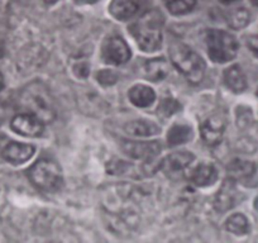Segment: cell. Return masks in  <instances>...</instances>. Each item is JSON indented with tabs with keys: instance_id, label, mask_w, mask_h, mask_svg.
I'll list each match as a JSON object with an SVG mask.
<instances>
[{
	"instance_id": "obj_1",
	"label": "cell",
	"mask_w": 258,
	"mask_h": 243,
	"mask_svg": "<svg viewBox=\"0 0 258 243\" xmlns=\"http://www.w3.org/2000/svg\"><path fill=\"white\" fill-rule=\"evenodd\" d=\"M19 104L27 113L34 114L43 123H49L56 116L53 99L49 90L39 81L29 84L22 90Z\"/></svg>"
},
{
	"instance_id": "obj_2",
	"label": "cell",
	"mask_w": 258,
	"mask_h": 243,
	"mask_svg": "<svg viewBox=\"0 0 258 243\" xmlns=\"http://www.w3.org/2000/svg\"><path fill=\"white\" fill-rule=\"evenodd\" d=\"M163 17L156 11H150L143 14L138 22L131 26L129 31L135 37L138 47L145 52H155L162 44Z\"/></svg>"
},
{
	"instance_id": "obj_3",
	"label": "cell",
	"mask_w": 258,
	"mask_h": 243,
	"mask_svg": "<svg viewBox=\"0 0 258 243\" xmlns=\"http://www.w3.org/2000/svg\"><path fill=\"white\" fill-rule=\"evenodd\" d=\"M170 57L172 65L185 76L188 83H202L207 65L194 49L182 43H175L170 49Z\"/></svg>"
},
{
	"instance_id": "obj_4",
	"label": "cell",
	"mask_w": 258,
	"mask_h": 243,
	"mask_svg": "<svg viewBox=\"0 0 258 243\" xmlns=\"http://www.w3.org/2000/svg\"><path fill=\"white\" fill-rule=\"evenodd\" d=\"M28 177L34 187L43 192H56L63 183L61 167L48 158H41L32 165L28 170Z\"/></svg>"
},
{
	"instance_id": "obj_5",
	"label": "cell",
	"mask_w": 258,
	"mask_h": 243,
	"mask_svg": "<svg viewBox=\"0 0 258 243\" xmlns=\"http://www.w3.org/2000/svg\"><path fill=\"white\" fill-rule=\"evenodd\" d=\"M208 46V54L218 64L232 61L238 52V42L233 34L219 29H210L205 37Z\"/></svg>"
},
{
	"instance_id": "obj_6",
	"label": "cell",
	"mask_w": 258,
	"mask_h": 243,
	"mask_svg": "<svg viewBox=\"0 0 258 243\" xmlns=\"http://www.w3.org/2000/svg\"><path fill=\"white\" fill-rule=\"evenodd\" d=\"M101 57L109 65H123L131 58V48L121 37H109L101 47Z\"/></svg>"
},
{
	"instance_id": "obj_7",
	"label": "cell",
	"mask_w": 258,
	"mask_h": 243,
	"mask_svg": "<svg viewBox=\"0 0 258 243\" xmlns=\"http://www.w3.org/2000/svg\"><path fill=\"white\" fill-rule=\"evenodd\" d=\"M120 148L129 157L150 162L161 152V143L158 141H126L123 140Z\"/></svg>"
},
{
	"instance_id": "obj_8",
	"label": "cell",
	"mask_w": 258,
	"mask_h": 243,
	"mask_svg": "<svg viewBox=\"0 0 258 243\" xmlns=\"http://www.w3.org/2000/svg\"><path fill=\"white\" fill-rule=\"evenodd\" d=\"M12 130L26 137H38L43 133L44 123L31 113H22L14 116L11 123Z\"/></svg>"
},
{
	"instance_id": "obj_9",
	"label": "cell",
	"mask_w": 258,
	"mask_h": 243,
	"mask_svg": "<svg viewBox=\"0 0 258 243\" xmlns=\"http://www.w3.org/2000/svg\"><path fill=\"white\" fill-rule=\"evenodd\" d=\"M194 160H195V156L192 153L187 151H180V152L168 155L161 163V168L168 176L178 175V173H182Z\"/></svg>"
},
{
	"instance_id": "obj_10",
	"label": "cell",
	"mask_w": 258,
	"mask_h": 243,
	"mask_svg": "<svg viewBox=\"0 0 258 243\" xmlns=\"http://www.w3.org/2000/svg\"><path fill=\"white\" fill-rule=\"evenodd\" d=\"M238 203V190L235 188V180L233 178H227L224 181V184L218 192L217 197H215L214 207L219 213L228 212L235 207Z\"/></svg>"
},
{
	"instance_id": "obj_11",
	"label": "cell",
	"mask_w": 258,
	"mask_h": 243,
	"mask_svg": "<svg viewBox=\"0 0 258 243\" xmlns=\"http://www.w3.org/2000/svg\"><path fill=\"white\" fill-rule=\"evenodd\" d=\"M225 130V122L220 116L213 115L200 126V133L204 142L209 146H215L222 141Z\"/></svg>"
},
{
	"instance_id": "obj_12",
	"label": "cell",
	"mask_w": 258,
	"mask_h": 243,
	"mask_svg": "<svg viewBox=\"0 0 258 243\" xmlns=\"http://www.w3.org/2000/svg\"><path fill=\"white\" fill-rule=\"evenodd\" d=\"M36 148L32 145H26V143L11 142L3 148V158L8 162L14 163V165H21V163L27 162L33 157Z\"/></svg>"
},
{
	"instance_id": "obj_13",
	"label": "cell",
	"mask_w": 258,
	"mask_h": 243,
	"mask_svg": "<svg viewBox=\"0 0 258 243\" xmlns=\"http://www.w3.org/2000/svg\"><path fill=\"white\" fill-rule=\"evenodd\" d=\"M218 178V171L213 163L202 162L194 168L190 173V180L194 185L199 188H207L213 185Z\"/></svg>"
},
{
	"instance_id": "obj_14",
	"label": "cell",
	"mask_w": 258,
	"mask_h": 243,
	"mask_svg": "<svg viewBox=\"0 0 258 243\" xmlns=\"http://www.w3.org/2000/svg\"><path fill=\"white\" fill-rule=\"evenodd\" d=\"M140 8L141 0H113L109 12L118 21H128L138 13Z\"/></svg>"
},
{
	"instance_id": "obj_15",
	"label": "cell",
	"mask_w": 258,
	"mask_h": 243,
	"mask_svg": "<svg viewBox=\"0 0 258 243\" xmlns=\"http://www.w3.org/2000/svg\"><path fill=\"white\" fill-rule=\"evenodd\" d=\"M142 70L146 79L157 83V81L163 80L168 75V64L163 57L148 59L143 65Z\"/></svg>"
},
{
	"instance_id": "obj_16",
	"label": "cell",
	"mask_w": 258,
	"mask_h": 243,
	"mask_svg": "<svg viewBox=\"0 0 258 243\" xmlns=\"http://www.w3.org/2000/svg\"><path fill=\"white\" fill-rule=\"evenodd\" d=\"M224 83L233 93H243L247 89V79L240 66L233 65L224 71Z\"/></svg>"
},
{
	"instance_id": "obj_17",
	"label": "cell",
	"mask_w": 258,
	"mask_h": 243,
	"mask_svg": "<svg viewBox=\"0 0 258 243\" xmlns=\"http://www.w3.org/2000/svg\"><path fill=\"white\" fill-rule=\"evenodd\" d=\"M124 131L135 137H151L161 132V128L150 120H133L124 126Z\"/></svg>"
},
{
	"instance_id": "obj_18",
	"label": "cell",
	"mask_w": 258,
	"mask_h": 243,
	"mask_svg": "<svg viewBox=\"0 0 258 243\" xmlns=\"http://www.w3.org/2000/svg\"><path fill=\"white\" fill-rule=\"evenodd\" d=\"M227 171L229 177L233 178V180L244 181L254 175L255 166L254 163L250 162V161H244L237 158V160H233L232 162L228 165Z\"/></svg>"
},
{
	"instance_id": "obj_19",
	"label": "cell",
	"mask_w": 258,
	"mask_h": 243,
	"mask_svg": "<svg viewBox=\"0 0 258 243\" xmlns=\"http://www.w3.org/2000/svg\"><path fill=\"white\" fill-rule=\"evenodd\" d=\"M129 100L138 108H147L155 101L156 94L153 89L146 85H135L129 90Z\"/></svg>"
},
{
	"instance_id": "obj_20",
	"label": "cell",
	"mask_w": 258,
	"mask_h": 243,
	"mask_svg": "<svg viewBox=\"0 0 258 243\" xmlns=\"http://www.w3.org/2000/svg\"><path fill=\"white\" fill-rule=\"evenodd\" d=\"M191 136H192V131L188 126L183 125H176L168 131L167 135V141L168 146L171 147H175V146L182 145V143H186L187 141H190Z\"/></svg>"
},
{
	"instance_id": "obj_21",
	"label": "cell",
	"mask_w": 258,
	"mask_h": 243,
	"mask_svg": "<svg viewBox=\"0 0 258 243\" xmlns=\"http://www.w3.org/2000/svg\"><path fill=\"white\" fill-rule=\"evenodd\" d=\"M225 228L233 234L244 235L249 232V223L243 214H233L225 222Z\"/></svg>"
},
{
	"instance_id": "obj_22",
	"label": "cell",
	"mask_w": 258,
	"mask_h": 243,
	"mask_svg": "<svg viewBox=\"0 0 258 243\" xmlns=\"http://www.w3.org/2000/svg\"><path fill=\"white\" fill-rule=\"evenodd\" d=\"M163 3L173 16H182L192 11L197 0H163Z\"/></svg>"
},
{
	"instance_id": "obj_23",
	"label": "cell",
	"mask_w": 258,
	"mask_h": 243,
	"mask_svg": "<svg viewBox=\"0 0 258 243\" xmlns=\"http://www.w3.org/2000/svg\"><path fill=\"white\" fill-rule=\"evenodd\" d=\"M250 21L249 12L245 8H238L233 11L228 17V24L233 29H242L248 26Z\"/></svg>"
},
{
	"instance_id": "obj_24",
	"label": "cell",
	"mask_w": 258,
	"mask_h": 243,
	"mask_svg": "<svg viewBox=\"0 0 258 243\" xmlns=\"http://www.w3.org/2000/svg\"><path fill=\"white\" fill-rule=\"evenodd\" d=\"M181 109V104L177 100L172 98H166L161 101L160 106H158V113L162 114L165 116H170L172 114L177 113Z\"/></svg>"
},
{
	"instance_id": "obj_25",
	"label": "cell",
	"mask_w": 258,
	"mask_h": 243,
	"mask_svg": "<svg viewBox=\"0 0 258 243\" xmlns=\"http://www.w3.org/2000/svg\"><path fill=\"white\" fill-rule=\"evenodd\" d=\"M129 167H131L129 163L121 160H111L108 163V166H106L109 172L114 173V175H123V173H125L129 170Z\"/></svg>"
},
{
	"instance_id": "obj_26",
	"label": "cell",
	"mask_w": 258,
	"mask_h": 243,
	"mask_svg": "<svg viewBox=\"0 0 258 243\" xmlns=\"http://www.w3.org/2000/svg\"><path fill=\"white\" fill-rule=\"evenodd\" d=\"M98 80L101 85L110 86L116 83V80H118V75L111 70H103L98 74Z\"/></svg>"
},
{
	"instance_id": "obj_27",
	"label": "cell",
	"mask_w": 258,
	"mask_h": 243,
	"mask_svg": "<svg viewBox=\"0 0 258 243\" xmlns=\"http://www.w3.org/2000/svg\"><path fill=\"white\" fill-rule=\"evenodd\" d=\"M237 123L238 127L244 130L252 125V113L250 109H244V111H238L237 114Z\"/></svg>"
},
{
	"instance_id": "obj_28",
	"label": "cell",
	"mask_w": 258,
	"mask_h": 243,
	"mask_svg": "<svg viewBox=\"0 0 258 243\" xmlns=\"http://www.w3.org/2000/svg\"><path fill=\"white\" fill-rule=\"evenodd\" d=\"M245 42H247V47L249 48V51L252 52L255 57H258V36L247 37Z\"/></svg>"
},
{
	"instance_id": "obj_29",
	"label": "cell",
	"mask_w": 258,
	"mask_h": 243,
	"mask_svg": "<svg viewBox=\"0 0 258 243\" xmlns=\"http://www.w3.org/2000/svg\"><path fill=\"white\" fill-rule=\"evenodd\" d=\"M8 115V109H7V104L3 100H0V125H3L4 120Z\"/></svg>"
},
{
	"instance_id": "obj_30",
	"label": "cell",
	"mask_w": 258,
	"mask_h": 243,
	"mask_svg": "<svg viewBox=\"0 0 258 243\" xmlns=\"http://www.w3.org/2000/svg\"><path fill=\"white\" fill-rule=\"evenodd\" d=\"M98 0H75V3L78 4H93L96 3Z\"/></svg>"
},
{
	"instance_id": "obj_31",
	"label": "cell",
	"mask_w": 258,
	"mask_h": 243,
	"mask_svg": "<svg viewBox=\"0 0 258 243\" xmlns=\"http://www.w3.org/2000/svg\"><path fill=\"white\" fill-rule=\"evenodd\" d=\"M234 2H237V0H220V3L225 4V6H228V4H232V3H234Z\"/></svg>"
},
{
	"instance_id": "obj_32",
	"label": "cell",
	"mask_w": 258,
	"mask_h": 243,
	"mask_svg": "<svg viewBox=\"0 0 258 243\" xmlns=\"http://www.w3.org/2000/svg\"><path fill=\"white\" fill-rule=\"evenodd\" d=\"M3 88H4V80H3V76L0 75V91L3 90Z\"/></svg>"
},
{
	"instance_id": "obj_33",
	"label": "cell",
	"mask_w": 258,
	"mask_h": 243,
	"mask_svg": "<svg viewBox=\"0 0 258 243\" xmlns=\"http://www.w3.org/2000/svg\"><path fill=\"white\" fill-rule=\"evenodd\" d=\"M250 3H252V4H253V6L258 7V0H250Z\"/></svg>"
},
{
	"instance_id": "obj_34",
	"label": "cell",
	"mask_w": 258,
	"mask_h": 243,
	"mask_svg": "<svg viewBox=\"0 0 258 243\" xmlns=\"http://www.w3.org/2000/svg\"><path fill=\"white\" fill-rule=\"evenodd\" d=\"M255 202H257V204H255V207H257V208H258V199H257V200H255Z\"/></svg>"
},
{
	"instance_id": "obj_35",
	"label": "cell",
	"mask_w": 258,
	"mask_h": 243,
	"mask_svg": "<svg viewBox=\"0 0 258 243\" xmlns=\"http://www.w3.org/2000/svg\"><path fill=\"white\" fill-rule=\"evenodd\" d=\"M257 96H258V90H257Z\"/></svg>"
}]
</instances>
